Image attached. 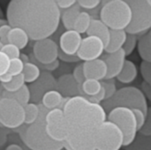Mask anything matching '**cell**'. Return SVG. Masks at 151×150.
Masks as SVG:
<instances>
[{
  "label": "cell",
  "instance_id": "6da1fadb",
  "mask_svg": "<svg viewBox=\"0 0 151 150\" xmlns=\"http://www.w3.org/2000/svg\"><path fill=\"white\" fill-rule=\"evenodd\" d=\"M62 110L67 126L64 149L96 150V131L106 120V111L102 105L91 103L86 97L78 95L65 98Z\"/></svg>",
  "mask_w": 151,
  "mask_h": 150
},
{
  "label": "cell",
  "instance_id": "7a4b0ae2",
  "mask_svg": "<svg viewBox=\"0 0 151 150\" xmlns=\"http://www.w3.org/2000/svg\"><path fill=\"white\" fill-rule=\"evenodd\" d=\"M60 15L61 11L54 0H12L6 10L8 24L23 29L35 42L56 33Z\"/></svg>",
  "mask_w": 151,
  "mask_h": 150
},
{
  "label": "cell",
  "instance_id": "3957f363",
  "mask_svg": "<svg viewBox=\"0 0 151 150\" xmlns=\"http://www.w3.org/2000/svg\"><path fill=\"white\" fill-rule=\"evenodd\" d=\"M40 113L36 121L29 126H20L19 135L24 144L30 150H61L64 143L53 141L45 128V116L49 110L39 103Z\"/></svg>",
  "mask_w": 151,
  "mask_h": 150
},
{
  "label": "cell",
  "instance_id": "277c9868",
  "mask_svg": "<svg viewBox=\"0 0 151 150\" xmlns=\"http://www.w3.org/2000/svg\"><path fill=\"white\" fill-rule=\"evenodd\" d=\"M99 11L100 20L110 30H125L132 18V11L125 0H111L102 2Z\"/></svg>",
  "mask_w": 151,
  "mask_h": 150
},
{
  "label": "cell",
  "instance_id": "5b68a950",
  "mask_svg": "<svg viewBox=\"0 0 151 150\" xmlns=\"http://www.w3.org/2000/svg\"><path fill=\"white\" fill-rule=\"evenodd\" d=\"M105 111H111L115 108H127L130 110L139 109L145 114L148 113V100L141 91L135 87H125L115 93V95L103 102L101 104Z\"/></svg>",
  "mask_w": 151,
  "mask_h": 150
},
{
  "label": "cell",
  "instance_id": "8992f818",
  "mask_svg": "<svg viewBox=\"0 0 151 150\" xmlns=\"http://www.w3.org/2000/svg\"><path fill=\"white\" fill-rule=\"evenodd\" d=\"M127 2L132 11L131 21L125 29L127 34L138 36L150 31L151 27L150 0H130Z\"/></svg>",
  "mask_w": 151,
  "mask_h": 150
},
{
  "label": "cell",
  "instance_id": "52a82bcc",
  "mask_svg": "<svg viewBox=\"0 0 151 150\" xmlns=\"http://www.w3.org/2000/svg\"><path fill=\"white\" fill-rule=\"evenodd\" d=\"M108 121L115 124L124 136L123 147L128 146L135 138L138 130L136 120L132 110L127 108H115L109 111Z\"/></svg>",
  "mask_w": 151,
  "mask_h": 150
},
{
  "label": "cell",
  "instance_id": "ba28073f",
  "mask_svg": "<svg viewBox=\"0 0 151 150\" xmlns=\"http://www.w3.org/2000/svg\"><path fill=\"white\" fill-rule=\"evenodd\" d=\"M123 143V133L115 124L105 120L98 127L95 137L96 150H119Z\"/></svg>",
  "mask_w": 151,
  "mask_h": 150
},
{
  "label": "cell",
  "instance_id": "9c48e42d",
  "mask_svg": "<svg viewBox=\"0 0 151 150\" xmlns=\"http://www.w3.org/2000/svg\"><path fill=\"white\" fill-rule=\"evenodd\" d=\"M24 108L15 100L0 97V126L8 129H19L24 125Z\"/></svg>",
  "mask_w": 151,
  "mask_h": 150
},
{
  "label": "cell",
  "instance_id": "30bf717a",
  "mask_svg": "<svg viewBox=\"0 0 151 150\" xmlns=\"http://www.w3.org/2000/svg\"><path fill=\"white\" fill-rule=\"evenodd\" d=\"M45 128L48 135L53 141L65 142L67 137V126L62 109H53L46 113Z\"/></svg>",
  "mask_w": 151,
  "mask_h": 150
},
{
  "label": "cell",
  "instance_id": "8fae6325",
  "mask_svg": "<svg viewBox=\"0 0 151 150\" xmlns=\"http://www.w3.org/2000/svg\"><path fill=\"white\" fill-rule=\"evenodd\" d=\"M58 45L50 39L46 38L36 41L33 47V57L41 65H49L58 60Z\"/></svg>",
  "mask_w": 151,
  "mask_h": 150
},
{
  "label": "cell",
  "instance_id": "7c38bea8",
  "mask_svg": "<svg viewBox=\"0 0 151 150\" xmlns=\"http://www.w3.org/2000/svg\"><path fill=\"white\" fill-rule=\"evenodd\" d=\"M30 101L33 103H40L44 94L50 90H57V80L48 72H42L40 77L28 86Z\"/></svg>",
  "mask_w": 151,
  "mask_h": 150
},
{
  "label": "cell",
  "instance_id": "4fadbf2b",
  "mask_svg": "<svg viewBox=\"0 0 151 150\" xmlns=\"http://www.w3.org/2000/svg\"><path fill=\"white\" fill-rule=\"evenodd\" d=\"M104 51V42L97 37L87 36L82 38L81 46L76 53L77 57L84 62L98 59Z\"/></svg>",
  "mask_w": 151,
  "mask_h": 150
},
{
  "label": "cell",
  "instance_id": "5bb4252c",
  "mask_svg": "<svg viewBox=\"0 0 151 150\" xmlns=\"http://www.w3.org/2000/svg\"><path fill=\"white\" fill-rule=\"evenodd\" d=\"M126 54L121 49L117 52L103 56V60L107 66V74L104 80H114L122 71L126 61Z\"/></svg>",
  "mask_w": 151,
  "mask_h": 150
},
{
  "label": "cell",
  "instance_id": "9a60e30c",
  "mask_svg": "<svg viewBox=\"0 0 151 150\" xmlns=\"http://www.w3.org/2000/svg\"><path fill=\"white\" fill-rule=\"evenodd\" d=\"M82 41L81 34L74 30H65L59 38V49L66 55L75 56Z\"/></svg>",
  "mask_w": 151,
  "mask_h": 150
},
{
  "label": "cell",
  "instance_id": "2e32d148",
  "mask_svg": "<svg viewBox=\"0 0 151 150\" xmlns=\"http://www.w3.org/2000/svg\"><path fill=\"white\" fill-rule=\"evenodd\" d=\"M83 72L86 79L96 80H104L107 74V66L103 59H95L92 61L84 62Z\"/></svg>",
  "mask_w": 151,
  "mask_h": 150
},
{
  "label": "cell",
  "instance_id": "e0dca14e",
  "mask_svg": "<svg viewBox=\"0 0 151 150\" xmlns=\"http://www.w3.org/2000/svg\"><path fill=\"white\" fill-rule=\"evenodd\" d=\"M57 90L64 98H72L80 95L79 85L70 73L64 74L57 80Z\"/></svg>",
  "mask_w": 151,
  "mask_h": 150
},
{
  "label": "cell",
  "instance_id": "ac0fdd59",
  "mask_svg": "<svg viewBox=\"0 0 151 150\" xmlns=\"http://www.w3.org/2000/svg\"><path fill=\"white\" fill-rule=\"evenodd\" d=\"M87 34L88 36H95L99 38L104 42V48L109 43L110 29L99 19H92L90 26L87 31Z\"/></svg>",
  "mask_w": 151,
  "mask_h": 150
},
{
  "label": "cell",
  "instance_id": "d6986e66",
  "mask_svg": "<svg viewBox=\"0 0 151 150\" xmlns=\"http://www.w3.org/2000/svg\"><path fill=\"white\" fill-rule=\"evenodd\" d=\"M127 32L125 30H110V41L104 50L107 54L114 53L122 49L127 39Z\"/></svg>",
  "mask_w": 151,
  "mask_h": 150
},
{
  "label": "cell",
  "instance_id": "ffe728a7",
  "mask_svg": "<svg viewBox=\"0 0 151 150\" xmlns=\"http://www.w3.org/2000/svg\"><path fill=\"white\" fill-rule=\"evenodd\" d=\"M65 98L58 90H50L43 95L40 104L45 109L50 111L53 109L60 108L62 109Z\"/></svg>",
  "mask_w": 151,
  "mask_h": 150
},
{
  "label": "cell",
  "instance_id": "44dd1931",
  "mask_svg": "<svg viewBox=\"0 0 151 150\" xmlns=\"http://www.w3.org/2000/svg\"><path fill=\"white\" fill-rule=\"evenodd\" d=\"M0 97L3 98H10L12 100H15L22 106H25L26 104L30 103V91L27 85H24L21 88H19L18 91L13 93L6 92L3 89V88H0Z\"/></svg>",
  "mask_w": 151,
  "mask_h": 150
},
{
  "label": "cell",
  "instance_id": "7402d4cb",
  "mask_svg": "<svg viewBox=\"0 0 151 150\" xmlns=\"http://www.w3.org/2000/svg\"><path fill=\"white\" fill-rule=\"evenodd\" d=\"M138 75V69L135 64L133 61L126 59L122 71L118 75L117 79L119 82L123 84H129L132 83Z\"/></svg>",
  "mask_w": 151,
  "mask_h": 150
},
{
  "label": "cell",
  "instance_id": "603a6c76",
  "mask_svg": "<svg viewBox=\"0 0 151 150\" xmlns=\"http://www.w3.org/2000/svg\"><path fill=\"white\" fill-rule=\"evenodd\" d=\"M29 41L27 33L19 27H12L8 34V43L15 45L19 50L26 48Z\"/></svg>",
  "mask_w": 151,
  "mask_h": 150
},
{
  "label": "cell",
  "instance_id": "cb8c5ba5",
  "mask_svg": "<svg viewBox=\"0 0 151 150\" xmlns=\"http://www.w3.org/2000/svg\"><path fill=\"white\" fill-rule=\"evenodd\" d=\"M138 52L143 61L151 63V32L142 34L137 42Z\"/></svg>",
  "mask_w": 151,
  "mask_h": 150
},
{
  "label": "cell",
  "instance_id": "d4e9b609",
  "mask_svg": "<svg viewBox=\"0 0 151 150\" xmlns=\"http://www.w3.org/2000/svg\"><path fill=\"white\" fill-rule=\"evenodd\" d=\"M81 11V7L77 4V2L71 8L61 11L60 19L62 20L63 27L65 28V30H72L73 29V23H74L77 16L80 14Z\"/></svg>",
  "mask_w": 151,
  "mask_h": 150
},
{
  "label": "cell",
  "instance_id": "484cf974",
  "mask_svg": "<svg viewBox=\"0 0 151 150\" xmlns=\"http://www.w3.org/2000/svg\"><path fill=\"white\" fill-rule=\"evenodd\" d=\"M92 19L93 18L91 17V15L88 11H81L80 12V14L77 16L76 19L73 23V30L76 31L80 34L87 33V31L90 26Z\"/></svg>",
  "mask_w": 151,
  "mask_h": 150
},
{
  "label": "cell",
  "instance_id": "4316f807",
  "mask_svg": "<svg viewBox=\"0 0 151 150\" xmlns=\"http://www.w3.org/2000/svg\"><path fill=\"white\" fill-rule=\"evenodd\" d=\"M125 149L126 150H151V136L137 133L134 140Z\"/></svg>",
  "mask_w": 151,
  "mask_h": 150
},
{
  "label": "cell",
  "instance_id": "83f0119b",
  "mask_svg": "<svg viewBox=\"0 0 151 150\" xmlns=\"http://www.w3.org/2000/svg\"><path fill=\"white\" fill-rule=\"evenodd\" d=\"M41 70L39 69V67L35 65L34 63H27L24 65V68H23V72H22V75L24 77V80L25 83H33L35 82L41 75Z\"/></svg>",
  "mask_w": 151,
  "mask_h": 150
},
{
  "label": "cell",
  "instance_id": "f1b7e54d",
  "mask_svg": "<svg viewBox=\"0 0 151 150\" xmlns=\"http://www.w3.org/2000/svg\"><path fill=\"white\" fill-rule=\"evenodd\" d=\"M102 88L101 81L91 80V79H86L85 81L81 84V90L83 93L84 97H90L97 95Z\"/></svg>",
  "mask_w": 151,
  "mask_h": 150
},
{
  "label": "cell",
  "instance_id": "f546056e",
  "mask_svg": "<svg viewBox=\"0 0 151 150\" xmlns=\"http://www.w3.org/2000/svg\"><path fill=\"white\" fill-rule=\"evenodd\" d=\"M24 108V116H25V120H24V125L29 126L36 121V119L39 117L40 113V108L39 104L29 103L23 106Z\"/></svg>",
  "mask_w": 151,
  "mask_h": 150
},
{
  "label": "cell",
  "instance_id": "4dcf8cb0",
  "mask_svg": "<svg viewBox=\"0 0 151 150\" xmlns=\"http://www.w3.org/2000/svg\"><path fill=\"white\" fill-rule=\"evenodd\" d=\"M26 83H25L23 75L19 74V75L14 76L11 82H9L7 84L1 85V87L3 88V89L4 91L9 92V93H13V92L18 91L19 88H21Z\"/></svg>",
  "mask_w": 151,
  "mask_h": 150
},
{
  "label": "cell",
  "instance_id": "1f68e13d",
  "mask_svg": "<svg viewBox=\"0 0 151 150\" xmlns=\"http://www.w3.org/2000/svg\"><path fill=\"white\" fill-rule=\"evenodd\" d=\"M137 42H138V36L137 35L127 34V39H126L125 43L122 47V50H124L126 56H130L134 52V50L137 45Z\"/></svg>",
  "mask_w": 151,
  "mask_h": 150
},
{
  "label": "cell",
  "instance_id": "d6a6232c",
  "mask_svg": "<svg viewBox=\"0 0 151 150\" xmlns=\"http://www.w3.org/2000/svg\"><path fill=\"white\" fill-rule=\"evenodd\" d=\"M101 85L105 91V100L111 98L117 92V86L114 80H104L101 81Z\"/></svg>",
  "mask_w": 151,
  "mask_h": 150
},
{
  "label": "cell",
  "instance_id": "836d02e7",
  "mask_svg": "<svg viewBox=\"0 0 151 150\" xmlns=\"http://www.w3.org/2000/svg\"><path fill=\"white\" fill-rule=\"evenodd\" d=\"M23 68H24V64L19 58L12 59L10 60V65H9V69L7 72L11 74L12 77H14L19 74H22Z\"/></svg>",
  "mask_w": 151,
  "mask_h": 150
},
{
  "label": "cell",
  "instance_id": "e575fe53",
  "mask_svg": "<svg viewBox=\"0 0 151 150\" xmlns=\"http://www.w3.org/2000/svg\"><path fill=\"white\" fill-rule=\"evenodd\" d=\"M1 51L3 53H4L10 60L19 58L20 56V50L19 48H17L15 45L11 44V43H7L5 45H3Z\"/></svg>",
  "mask_w": 151,
  "mask_h": 150
},
{
  "label": "cell",
  "instance_id": "d590c367",
  "mask_svg": "<svg viewBox=\"0 0 151 150\" xmlns=\"http://www.w3.org/2000/svg\"><path fill=\"white\" fill-rule=\"evenodd\" d=\"M141 73L145 82L151 85V63L142 61L141 64Z\"/></svg>",
  "mask_w": 151,
  "mask_h": 150
},
{
  "label": "cell",
  "instance_id": "8d00e7d4",
  "mask_svg": "<svg viewBox=\"0 0 151 150\" xmlns=\"http://www.w3.org/2000/svg\"><path fill=\"white\" fill-rule=\"evenodd\" d=\"M102 1L100 0H79L77 1V4L83 9L86 10H93L100 6Z\"/></svg>",
  "mask_w": 151,
  "mask_h": 150
},
{
  "label": "cell",
  "instance_id": "74e56055",
  "mask_svg": "<svg viewBox=\"0 0 151 150\" xmlns=\"http://www.w3.org/2000/svg\"><path fill=\"white\" fill-rule=\"evenodd\" d=\"M139 133L145 135V136H151V110L149 109L146 120L142 126V127L139 130Z\"/></svg>",
  "mask_w": 151,
  "mask_h": 150
},
{
  "label": "cell",
  "instance_id": "f35d334b",
  "mask_svg": "<svg viewBox=\"0 0 151 150\" xmlns=\"http://www.w3.org/2000/svg\"><path fill=\"white\" fill-rule=\"evenodd\" d=\"M72 75H73V79L75 80V81L78 83V85H81V84L85 81L86 78H85V76H84L83 65H82V64L77 65V66L74 68L73 72Z\"/></svg>",
  "mask_w": 151,
  "mask_h": 150
},
{
  "label": "cell",
  "instance_id": "ab89813d",
  "mask_svg": "<svg viewBox=\"0 0 151 150\" xmlns=\"http://www.w3.org/2000/svg\"><path fill=\"white\" fill-rule=\"evenodd\" d=\"M132 111L134 115V118L136 120V125H137V130L139 132V130L142 127V126L146 120L147 114H145L142 111H141L139 109H134V110H132Z\"/></svg>",
  "mask_w": 151,
  "mask_h": 150
},
{
  "label": "cell",
  "instance_id": "60d3db41",
  "mask_svg": "<svg viewBox=\"0 0 151 150\" xmlns=\"http://www.w3.org/2000/svg\"><path fill=\"white\" fill-rule=\"evenodd\" d=\"M10 65V59L8 57L0 50V77L8 72Z\"/></svg>",
  "mask_w": 151,
  "mask_h": 150
},
{
  "label": "cell",
  "instance_id": "b9f144b4",
  "mask_svg": "<svg viewBox=\"0 0 151 150\" xmlns=\"http://www.w3.org/2000/svg\"><path fill=\"white\" fill-rule=\"evenodd\" d=\"M59 58L60 61H63L65 63H76L79 62L80 59L77 57V56H70V55H66L58 47V59Z\"/></svg>",
  "mask_w": 151,
  "mask_h": 150
},
{
  "label": "cell",
  "instance_id": "7bdbcfd3",
  "mask_svg": "<svg viewBox=\"0 0 151 150\" xmlns=\"http://www.w3.org/2000/svg\"><path fill=\"white\" fill-rule=\"evenodd\" d=\"M12 27L9 24L4 25L0 27V42L3 45L8 43V34L11 30Z\"/></svg>",
  "mask_w": 151,
  "mask_h": 150
},
{
  "label": "cell",
  "instance_id": "ee69618b",
  "mask_svg": "<svg viewBox=\"0 0 151 150\" xmlns=\"http://www.w3.org/2000/svg\"><path fill=\"white\" fill-rule=\"evenodd\" d=\"M87 99L94 104H101V103H103L105 100V91L104 89V88L102 87L100 92L94 95V96H90V97H87Z\"/></svg>",
  "mask_w": 151,
  "mask_h": 150
},
{
  "label": "cell",
  "instance_id": "f6af8a7d",
  "mask_svg": "<svg viewBox=\"0 0 151 150\" xmlns=\"http://www.w3.org/2000/svg\"><path fill=\"white\" fill-rule=\"evenodd\" d=\"M56 2V4L57 6L58 7V9L61 11V10H66V9H69L71 8L72 6H73L77 1L75 0H58V1H55Z\"/></svg>",
  "mask_w": 151,
  "mask_h": 150
},
{
  "label": "cell",
  "instance_id": "bcb514c9",
  "mask_svg": "<svg viewBox=\"0 0 151 150\" xmlns=\"http://www.w3.org/2000/svg\"><path fill=\"white\" fill-rule=\"evenodd\" d=\"M141 91L142 92V94L144 95V96L146 97L147 100H150L151 99V85L148 84L147 82L143 81L142 84V89Z\"/></svg>",
  "mask_w": 151,
  "mask_h": 150
},
{
  "label": "cell",
  "instance_id": "7dc6e473",
  "mask_svg": "<svg viewBox=\"0 0 151 150\" xmlns=\"http://www.w3.org/2000/svg\"><path fill=\"white\" fill-rule=\"evenodd\" d=\"M12 78H13V77H12L11 74H9L8 72L4 73V75H2V76L0 77V82H1V85L7 84V83L11 82V81H12Z\"/></svg>",
  "mask_w": 151,
  "mask_h": 150
},
{
  "label": "cell",
  "instance_id": "c3c4849f",
  "mask_svg": "<svg viewBox=\"0 0 151 150\" xmlns=\"http://www.w3.org/2000/svg\"><path fill=\"white\" fill-rule=\"evenodd\" d=\"M22 62H23V64L25 65V64H27V63H29L30 62V59H29V56L28 55H27V54H21L20 53V56H19V57Z\"/></svg>",
  "mask_w": 151,
  "mask_h": 150
},
{
  "label": "cell",
  "instance_id": "681fc988",
  "mask_svg": "<svg viewBox=\"0 0 151 150\" xmlns=\"http://www.w3.org/2000/svg\"><path fill=\"white\" fill-rule=\"evenodd\" d=\"M5 150H24L18 144H10Z\"/></svg>",
  "mask_w": 151,
  "mask_h": 150
},
{
  "label": "cell",
  "instance_id": "f907efd6",
  "mask_svg": "<svg viewBox=\"0 0 151 150\" xmlns=\"http://www.w3.org/2000/svg\"><path fill=\"white\" fill-rule=\"evenodd\" d=\"M6 24H8V22H7L6 19H0V27H1L2 26H4V25H6Z\"/></svg>",
  "mask_w": 151,
  "mask_h": 150
},
{
  "label": "cell",
  "instance_id": "816d5d0a",
  "mask_svg": "<svg viewBox=\"0 0 151 150\" xmlns=\"http://www.w3.org/2000/svg\"><path fill=\"white\" fill-rule=\"evenodd\" d=\"M0 19H4V13H3V11L0 7Z\"/></svg>",
  "mask_w": 151,
  "mask_h": 150
},
{
  "label": "cell",
  "instance_id": "f5cc1de1",
  "mask_svg": "<svg viewBox=\"0 0 151 150\" xmlns=\"http://www.w3.org/2000/svg\"><path fill=\"white\" fill-rule=\"evenodd\" d=\"M2 47H3V44L0 42V50H1V49H2Z\"/></svg>",
  "mask_w": 151,
  "mask_h": 150
},
{
  "label": "cell",
  "instance_id": "db71d44e",
  "mask_svg": "<svg viewBox=\"0 0 151 150\" xmlns=\"http://www.w3.org/2000/svg\"><path fill=\"white\" fill-rule=\"evenodd\" d=\"M61 150H66V149H62Z\"/></svg>",
  "mask_w": 151,
  "mask_h": 150
},
{
  "label": "cell",
  "instance_id": "11a10c76",
  "mask_svg": "<svg viewBox=\"0 0 151 150\" xmlns=\"http://www.w3.org/2000/svg\"><path fill=\"white\" fill-rule=\"evenodd\" d=\"M0 127H1V126H0Z\"/></svg>",
  "mask_w": 151,
  "mask_h": 150
}]
</instances>
